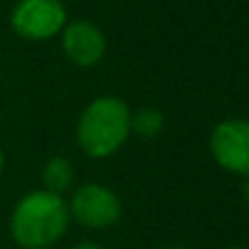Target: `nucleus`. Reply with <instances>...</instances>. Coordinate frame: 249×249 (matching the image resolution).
Segmentation results:
<instances>
[{
    "mask_svg": "<svg viewBox=\"0 0 249 249\" xmlns=\"http://www.w3.org/2000/svg\"><path fill=\"white\" fill-rule=\"evenodd\" d=\"M225 249H247V247H225Z\"/></svg>",
    "mask_w": 249,
    "mask_h": 249,
    "instance_id": "ddd939ff",
    "label": "nucleus"
},
{
    "mask_svg": "<svg viewBox=\"0 0 249 249\" xmlns=\"http://www.w3.org/2000/svg\"><path fill=\"white\" fill-rule=\"evenodd\" d=\"M2 165H5V155H2V148H0V172H2Z\"/></svg>",
    "mask_w": 249,
    "mask_h": 249,
    "instance_id": "9b49d317",
    "label": "nucleus"
},
{
    "mask_svg": "<svg viewBox=\"0 0 249 249\" xmlns=\"http://www.w3.org/2000/svg\"><path fill=\"white\" fill-rule=\"evenodd\" d=\"M167 249H189V247H167Z\"/></svg>",
    "mask_w": 249,
    "mask_h": 249,
    "instance_id": "f8f14e48",
    "label": "nucleus"
},
{
    "mask_svg": "<svg viewBox=\"0 0 249 249\" xmlns=\"http://www.w3.org/2000/svg\"><path fill=\"white\" fill-rule=\"evenodd\" d=\"M71 225L68 201L46 189L24 194L10 215V235L22 249H49Z\"/></svg>",
    "mask_w": 249,
    "mask_h": 249,
    "instance_id": "f257e3e1",
    "label": "nucleus"
},
{
    "mask_svg": "<svg viewBox=\"0 0 249 249\" xmlns=\"http://www.w3.org/2000/svg\"><path fill=\"white\" fill-rule=\"evenodd\" d=\"M68 22L61 0H19L10 15L12 32L27 41H46L63 32Z\"/></svg>",
    "mask_w": 249,
    "mask_h": 249,
    "instance_id": "7ed1b4c3",
    "label": "nucleus"
},
{
    "mask_svg": "<svg viewBox=\"0 0 249 249\" xmlns=\"http://www.w3.org/2000/svg\"><path fill=\"white\" fill-rule=\"evenodd\" d=\"M131 136V109L124 99L104 94L92 99L78 119V145L87 158L114 155Z\"/></svg>",
    "mask_w": 249,
    "mask_h": 249,
    "instance_id": "f03ea898",
    "label": "nucleus"
},
{
    "mask_svg": "<svg viewBox=\"0 0 249 249\" xmlns=\"http://www.w3.org/2000/svg\"><path fill=\"white\" fill-rule=\"evenodd\" d=\"M211 155L230 174L249 177V121L225 119L211 133Z\"/></svg>",
    "mask_w": 249,
    "mask_h": 249,
    "instance_id": "39448f33",
    "label": "nucleus"
},
{
    "mask_svg": "<svg viewBox=\"0 0 249 249\" xmlns=\"http://www.w3.org/2000/svg\"><path fill=\"white\" fill-rule=\"evenodd\" d=\"M73 165L66 158H51L41 169V184L46 191L63 196L73 184Z\"/></svg>",
    "mask_w": 249,
    "mask_h": 249,
    "instance_id": "0eeeda50",
    "label": "nucleus"
},
{
    "mask_svg": "<svg viewBox=\"0 0 249 249\" xmlns=\"http://www.w3.org/2000/svg\"><path fill=\"white\" fill-rule=\"evenodd\" d=\"M165 128V116L158 109H138L131 114V133H138L141 138H155Z\"/></svg>",
    "mask_w": 249,
    "mask_h": 249,
    "instance_id": "6e6552de",
    "label": "nucleus"
},
{
    "mask_svg": "<svg viewBox=\"0 0 249 249\" xmlns=\"http://www.w3.org/2000/svg\"><path fill=\"white\" fill-rule=\"evenodd\" d=\"M242 194H245V198L249 201V177H245V184H242Z\"/></svg>",
    "mask_w": 249,
    "mask_h": 249,
    "instance_id": "9d476101",
    "label": "nucleus"
},
{
    "mask_svg": "<svg viewBox=\"0 0 249 249\" xmlns=\"http://www.w3.org/2000/svg\"><path fill=\"white\" fill-rule=\"evenodd\" d=\"M61 46L66 58L78 66V68H92L97 66L104 53H107V39L102 34V29L87 19H73L66 22L63 32H61Z\"/></svg>",
    "mask_w": 249,
    "mask_h": 249,
    "instance_id": "423d86ee",
    "label": "nucleus"
},
{
    "mask_svg": "<svg viewBox=\"0 0 249 249\" xmlns=\"http://www.w3.org/2000/svg\"><path fill=\"white\" fill-rule=\"evenodd\" d=\"M71 218L89 230L111 228L121 218V201L119 196L102 184H85L75 189L68 203Z\"/></svg>",
    "mask_w": 249,
    "mask_h": 249,
    "instance_id": "20e7f679",
    "label": "nucleus"
},
{
    "mask_svg": "<svg viewBox=\"0 0 249 249\" xmlns=\"http://www.w3.org/2000/svg\"><path fill=\"white\" fill-rule=\"evenodd\" d=\"M73 249H104V247L97 245V242H92V240H83V242H78Z\"/></svg>",
    "mask_w": 249,
    "mask_h": 249,
    "instance_id": "1a4fd4ad",
    "label": "nucleus"
}]
</instances>
